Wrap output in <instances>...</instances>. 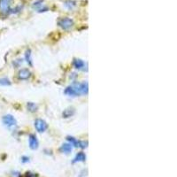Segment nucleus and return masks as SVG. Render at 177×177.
<instances>
[{
    "instance_id": "7ed1b4c3",
    "label": "nucleus",
    "mask_w": 177,
    "mask_h": 177,
    "mask_svg": "<svg viewBox=\"0 0 177 177\" xmlns=\"http://www.w3.org/2000/svg\"><path fill=\"white\" fill-rule=\"evenodd\" d=\"M2 121L4 123V125L7 128H12V127H14L16 126L17 124V121L15 120V118L11 115V114H7V115H4L2 119Z\"/></svg>"
},
{
    "instance_id": "ddd939ff",
    "label": "nucleus",
    "mask_w": 177,
    "mask_h": 177,
    "mask_svg": "<svg viewBox=\"0 0 177 177\" xmlns=\"http://www.w3.org/2000/svg\"><path fill=\"white\" fill-rule=\"evenodd\" d=\"M25 58H26V60L28 62V64L32 67L33 66V63H32V58H31V51L30 50H27L26 53H25Z\"/></svg>"
},
{
    "instance_id": "f8f14e48",
    "label": "nucleus",
    "mask_w": 177,
    "mask_h": 177,
    "mask_svg": "<svg viewBox=\"0 0 177 177\" xmlns=\"http://www.w3.org/2000/svg\"><path fill=\"white\" fill-rule=\"evenodd\" d=\"M27 108L31 112H36L37 111V105L35 103H32V102H28L27 104Z\"/></svg>"
},
{
    "instance_id": "f3484780",
    "label": "nucleus",
    "mask_w": 177,
    "mask_h": 177,
    "mask_svg": "<svg viewBox=\"0 0 177 177\" xmlns=\"http://www.w3.org/2000/svg\"><path fill=\"white\" fill-rule=\"evenodd\" d=\"M29 161V158L28 157H25V156H23L22 158H21V162H23V163H27V162H28Z\"/></svg>"
},
{
    "instance_id": "9d476101",
    "label": "nucleus",
    "mask_w": 177,
    "mask_h": 177,
    "mask_svg": "<svg viewBox=\"0 0 177 177\" xmlns=\"http://www.w3.org/2000/svg\"><path fill=\"white\" fill-rule=\"evenodd\" d=\"M73 66L76 68V69H83V67H85V63L82 60V59H75L74 61H73Z\"/></svg>"
},
{
    "instance_id": "f257e3e1",
    "label": "nucleus",
    "mask_w": 177,
    "mask_h": 177,
    "mask_svg": "<svg viewBox=\"0 0 177 177\" xmlns=\"http://www.w3.org/2000/svg\"><path fill=\"white\" fill-rule=\"evenodd\" d=\"M72 87L74 88V89L75 90L77 96L79 95H85L88 93V83H75L72 84Z\"/></svg>"
},
{
    "instance_id": "0eeeda50",
    "label": "nucleus",
    "mask_w": 177,
    "mask_h": 177,
    "mask_svg": "<svg viewBox=\"0 0 177 177\" xmlns=\"http://www.w3.org/2000/svg\"><path fill=\"white\" fill-rule=\"evenodd\" d=\"M30 76H31V72L27 68H23L20 70L18 74V77L20 80H28Z\"/></svg>"
},
{
    "instance_id": "6e6552de",
    "label": "nucleus",
    "mask_w": 177,
    "mask_h": 177,
    "mask_svg": "<svg viewBox=\"0 0 177 177\" xmlns=\"http://www.w3.org/2000/svg\"><path fill=\"white\" fill-rule=\"evenodd\" d=\"M59 151H60L62 153L69 154V153L73 151V145L70 144H63L61 145Z\"/></svg>"
},
{
    "instance_id": "1a4fd4ad",
    "label": "nucleus",
    "mask_w": 177,
    "mask_h": 177,
    "mask_svg": "<svg viewBox=\"0 0 177 177\" xmlns=\"http://www.w3.org/2000/svg\"><path fill=\"white\" fill-rule=\"evenodd\" d=\"M86 160V155L84 152H78L76 156L75 157L73 163H77V162H84Z\"/></svg>"
},
{
    "instance_id": "9b49d317",
    "label": "nucleus",
    "mask_w": 177,
    "mask_h": 177,
    "mask_svg": "<svg viewBox=\"0 0 177 177\" xmlns=\"http://www.w3.org/2000/svg\"><path fill=\"white\" fill-rule=\"evenodd\" d=\"M75 114V109L74 108H67L63 112V118H69Z\"/></svg>"
},
{
    "instance_id": "423d86ee",
    "label": "nucleus",
    "mask_w": 177,
    "mask_h": 177,
    "mask_svg": "<svg viewBox=\"0 0 177 177\" xmlns=\"http://www.w3.org/2000/svg\"><path fill=\"white\" fill-rule=\"evenodd\" d=\"M28 141H29V147H30V149L36 150L38 148L39 143H38V140H37V138H36V136L35 135H30L29 138H28Z\"/></svg>"
},
{
    "instance_id": "f03ea898",
    "label": "nucleus",
    "mask_w": 177,
    "mask_h": 177,
    "mask_svg": "<svg viewBox=\"0 0 177 177\" xmlns=\"http://www.w3.org/2000/svg\"><path fill=\"white\" fill-rule=\"evenodd\" d=\"M58 24L59 26L63 28L64 30H68L70 29L73 25H74V21L73 20H71L70 18H67V17H65V18H62L60 19L59 21H58Z\"/></svg>"
},
{
    "instance_id": "2eb2a0df",
    "label": "nucleus",
    "mask_w": 177,
    "mask_h": 177,
    "mask_svg": "<svg viewBox=\"0 0 177 177\" xmlns=\"http://www.w3.org/2000/svg\"><path fill=\"white\" fill-rule=\"evenodd\" d=\"M0 85H2V86H9V85H11V82L7 78H1L0 79Z\"/></svg>"
},
{
    "instance_id": "20e7f679",
    "label": "nucleus",
    "mask_w": 177,
    "mask_h": 177,
    "mask_svg": "<svg viewBox=\"0 0 177 177\" xmlns=\"http://www.w3.org/2000/svg\"><path fill=\"white\" fill-rule=\"evenodd\" d=\"M34 125H35L36 129L39 133H43V132L46 131V129L48 128V124H47L44 120H41V119L36 120L35 122H34Z\"/></svg>"
},
{
    "instance_id": "4468645a",
    "label": "nucleus",
    "mask_w": 177,
    "mask_h": 177,
    "mask_svg": "<svg viewBox=\"0 0 177 177\" xmlns=\"http://www.w3.org/2000/svg\"><path fill=\"white\" fill-rule=\"evenodd\" d=\"M67 141L69 142L70 144H72V145H74V146H75V147H79V143H80V141L76 140L75 137H73V136H67Z\"/></svg>"
},
{
    "instance_id": "39448f33",
    "label": "nucleus",
    "mask_w": 177,
    "mask_h": 177,
    "mask_svg": "<svg viewBox=\"0 0 177 177\" xmlns=\"http://www.w3.org/2000/svg\"><path fill=\"white\" fill-rule=\"evenodd\" d=\"M12 0H0V12L3 14H8L11 12L10 2Z\"/></svg>"
},
{
    "instance_id": "dca6fc26",
    "label": "nucleus",
    "mask_w": 177,
    "mask_h": 177,
    "mask_svg": "<svg viewBox=\"0 0 177 177\" xmlns=\"http://www.w3.org/2000/svg\"><path fill=\"white\" fill-rule=\"evenodd\" d=\"M25 177H38V176L35 173H31V172H28L26 173L25 175Z\"/></svg>"
}]
</instances>
